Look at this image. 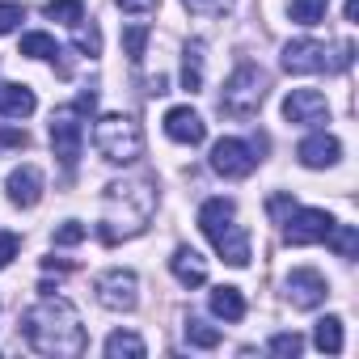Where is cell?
<instances>
[{
	"label": "cell",
	"instance_id": "8992f818",
	"mask_svg": "<svg viewBox=\"0 0 359 359\" xmlns=\"http://www.w3.org/2000/svg\"><path fill=\"white\" fill-rule=\"evenodd\" d=\"M93 148H97L110 165H131V161H140V152H144V131H140V123L127 118V114H106V118H97V127H93Z\"/></svg>",
	"mask_w": 359,
	"mask_h": 359
},
{
	"label": "cell",
	"instance_id": "8fae6325",
	"mask_svg": "<svg viewBox=\"0 0 359 359\" xmlns=\"http://www.w3.org/2000/svg\"><path fill=\"white\" fill-rule=\"evenodd\" d=\"M283 287H287V304L292 309H317V304H325V296H330V283H325V275L321 271H313V266H296L287 279H283Z\"/></svg>",
	"mask_w": 359,
	"mask_h": 359
},
{
	"label": "cell",
	"instance_id": "cb8c5ba5",
	"mask_svg": "<svg viewBox=\"0 0 359 359\" xmlns=\"http://www.w3.org/2000/svg\"><path fill=\"white\" fill-rule=\"evenodd\" d=\"M187 342L199 346V351H216L220 346V330L208 325V321H199V317H187Z\"/></svg>",
	"mask_w": 359,
	"mask_h": 359
},
{
	"label": "cell",
	"instance_id": "484cf974",
	"mask_svg": "<svg viewBox=\"0 0 359 359\" xmlns=\"http://www.w3.org/2000/svg\"><path fill=\"white\" fill-rule=\"evenodd\" d=\"M325 9H330V0H292V22L317 26V22H325Z\"/></svg>",
	"mask_w": 359,
	"mask_h": 359
},
{
	"label": "cell",
	"instance_id": "3957f363",
	"mask_svg": "<svg viewBox=\"0 0 359 359\" xmlns=\"http://www.w3.org/2000/svg\"><path fill=\"white\" fill-rule=\"evenodd\" d=\"M199 229L208 233L212 250L229 262V266H250V237L237 224V208L233 199H208L199 208Z\"/></svg>",
	"mask_w": 359,
	"mask_h": 359
},
{
	"label": "cell",
	"instance_id": "7402d4cb",
	"mask_svg": "<svg viewBox=\"0 0 359 359\" xmlns=\"http://www.w3.org/2000/svg\"><path fill=\"white\" fill-rule=\"evenodd\" d=\"M43 13L51 22H64V26H81L85 22V0H47Z\"/></svg>",
	"mask_w": 359,
	"mask_h": 359
},
{
	"label": "cell",
	"instance_id": "6da1fadb",
	"mask_svg": "<svg viewBox=\"0 0 359 359\" xmlns=\"http://www.w3.org/2000/svg\"><path fill=\"white\" fill-rule=\"evenodd\" d=\"M22 338H26L30 351L55 355V359H76L89 346L85 325H81V313L72 309V300L51 296V292L22 313Z\"/></svg>",
	"mask_w": 359,
	"mask_h": 359
},
{
	"label": "cell",
	"instance_id": "74e56055",
	"mask_svg": "<svg viewBox=\"0 0 359 359\" xmlns=\"http://www.w3.org/2000/svg\"><path fill=\"white\" fill-rule=\"evenodd\" d=\"M359 18V0H346V22H355Z\"/></svg>",
	"mask_w": 359,
	"mask_h": 359
},
{
	"label": "cell",
	"instance_id": "4fadbf2b",
	"mask_svg": "<svg viewBox=\"0 0 359 359\" xmlns=\"http://www.w3.org/2000/svg\"><path fill=\"white\" fill-rule=\"evenodd\" d=\"M165 135H169L173 144L195 148V144L208 140V123H203L191 106H173V110H165Z\"/></svg>",
	"mask_w": 359,
	"mask_h": 359
},
{
	"label": "cell",
	"instance_id": "ffe728a7",
	"mask_svg": "<svg viewBox=\"0 0 359 359\" xmlns=\"http://www.w3.org/2000/svg\"><path fill=\"white\" fill-rule=\"evenodd\" d=\"M313 342L325 355H342V317H321L313 330Z\"/></svg>",
	"mask_w": 359,
	"mask_h": 359
},
{
	"label": "cell",
	"instance_id": "9c48e42d",
	"mask_svg": "<svg viewBox=\"0 0 359 359\" xmlns=\"http://www.w3.org/2000/svg\"><path fill=\"white\" fill-rule=\"evenodd\" d=\"M334 229V216L321 208H292L283 220V241L287 245H321L325 233Z\"/></svg>",
	"mask_w": 359,
	"mask_h": 359
},
{
	"label": "cell",
	"instance_id": "ac0fdd59",
	"mask_svg": "<svg viewBox=\"0 0 359 359\" xmlns=\"http://www.w3.org/2000/svg\"><path fill=\"white\" fill-rule=\"evenodd\" d=\"M208 304H212V313H216L220 321H241V317H245V296H241L237 287H216Z\"/></svg>",
	"mask_w": 359,
	"mask_h": 359
},
{
	"label": "cell",
	"instance_id": "d590c367",
	"mask_svg": "<svg viewBox=\"0 0 359 359\" xmlns=\"http://www.w3.org/2000/svg\"><path fill=\"white\" fill-rule=\"evenodd\" d=\"M156 5H161V0H118V9H123V13H135V18H140V13H152Z\"/></svg>",
	"mask_w": 359,
	"mask_h": 359
},
{
	"label": "cell",
	"instance_id": "836d02e7",
	"mask_svg": "<svg viewBox=\"0 0 359 359\" xmlns=\"http://www.w3.org/2000/svg\"><path fill=\"white\" fill-rule=\"evenodd\" d=\"M26 144H30V135L22 127H0V148H26Z\"/></svg>",
	"mask_w": 359,
	"mask_h": 359
},
{
	"label": "cell",
	"instance_id": "e575fe53",
	"mask_svg": "<svg viewBox=\"0 0 359 359\" xmlns=\"http://www.w3.org/2000/svg\"><path fill=\"white\" fill-rule=\"evenodd\" d=\"M292 208H296V203H292V195H271V203H266V212H271L275 220H283Z\"/></svg>",
	"mask_w": 359,
	"mask_h": 359
},
{
	"label": "cell",
	"instance_id": "8d00e7d4",
	"mask_svg": "<svg viewBox=\"0 0 359 359\" xmlns=\"http://www.w3.org/2000/svg\"><path fill=\"white\" fill-rule=\"evenodd\" d=\"M43 271H47V275H51V271H55V275H68L72 266H68V262H55V258H47V262H43Z\"/></svg>",
	"mask_w": 359,
	"mask_h": 359
},
{
	"label": "cell",
	"instance_id": "d6986e66",
	"mask_svg": "<svg viewBox=\"0 0 359 359\" xmlns=\"http://www.w3.org/2000/svg\"><path fill=\"white\" fill-rule=\"evenodd\" d=\"M182 89H191V93L203 89V43H187V51H182Z\"/></svg>",
	"mask_w": 359,
	"mask_h": 359
},
{
	"label": "cell",
	"instance_id": "52a82bcc",
	"mask_svg": "<svg viewBox=\"0 0 359 359\" xmlns=\"http://www.w3.org/2000/svg\"><path fill=\"white\" fill-rule=\"evenodd\" d=\"M262 152H266V135H258V140H220L216 148H212V169L220 173V177H250L254 173V165L262 161Z\"/></svg>",
	"mask_w": 359,
	"mask_h": 359
},
{
	"label": "cell",
	"instance_id": "ba28073f",
	"mask_svg": "<svg viewBox=\"0 0 359 359\" xmlns=\"http://www.w3.org/2000/svg\"><path fill=\"white\" fill-rule=\"evenodd\" d=\"M93 292H97V304L110 313H131L140 304V279H135V271H123V266L102 271L93 279Z\"/></svg>",
	"mask_w": 359,
	"mask_h": 359
},
{
	"label": "cell",
	"instance_id": "f1b7e54d",
	"mask_svg": "<svg viewBox=\"0 0 359 359\" xmlns=\"http://www.w3.org/2000/svg\"><path fill=\"white\" fill-rule=\"evenodd\" d=\"M182 5H187L195 18H224L237 0H182Z\"/></svg>",
	"mask_w": 359,
	"mask_h": 359
},
{
	"label": "cell",
	"instance_id": "5bb4252c",
	"mask_svg": "<svg viewBox=\"0 0 359 359\" xmlns=\"http://www.w3.org/2000/svg\"><path fill=\"white\" fill-rule=\"evenodd\" d=\"M5 191H9V203H13V208H34V203L43 199V169H39V165H18V169L9 173Z\"/></svg>",
	"mask_w": 359,
	"mask_h": 359
},
{
	"label": "cell",
	"instance_id": "e0dca14e",
	"mask_svg": "<svg viewBox=\"0 0 359 359\" xmlns=\"http://www.w3.org/2000/svg\"><path fill=\"white\" fill-rule=\"evenodd\" d=\"M34 89L30 85H0V114H5V118H30L34 114Z\"/></svg>",
	"mask_w": 359,
	"mask_h": 359
},
{
	"label": "cell",
	"instance_id": "d4e9b609",
	"mask_svg": "<svg viewBox=\"0 0 359 359\" xmlns=\"http://www.w3.org/2000/svg\"><path fill=\"white\" fill-rule=\"evenodd\" d=\"M22 55H30V60H55V55H60V47H55V39H51V34L34 30V34H22Z\"/></svg>",
	"mask_w": 359,
	"mask_h": 359
},
{
	"label": "cell",
	"instance_id": "30bf717a",
	"mask_svg": "<svg viewBox=\"0 0 359 359\" xmlns=\"http://www.w3.org/2000/svg\"><path fill=\"white\" fill-rule=\"evenodd\" d=\"M81 144H85V123H81V110L76 106H64L51 114V148L55 156L72 169L76 156H81Z\"/></svg>",
	"mask_w": 359,
	"mask_h": 359
},
{
	"label": "cell",
	"instance_id": "f546056e",
	"mask_svg": "<svg viewBox=\"0 0 359 359\" xmlns=\"http://www.w3.org/2000/svg\"><path fill=\"white\" fill-rule=\"evenodd\" d=\"M22 22H26V5H18V0H0V34H13Z\"/></svg>",
	"mask_w": 359,
	"mask_h": 359
},
{
	"label": "cell",
	"instance_id": "4316f807",
	"mask_svg": "<svg viewBox=\"0 0 359 359\" xmlns=\"http://www.w3.org/2000/svg\"><path fill=\"white\" fill-rule=\"evenodd\" d=\"M148 39H152V30H148V26H127V30H123V51H127V60H131V64H140V60H144Z\"/></svg>",
	"mask_w": 359,
	"mask_h": 359
},
{
	"label": "cell",
	"instance_id": "d6a6232c",
	"mask_svg": "<svg viewBox=\"0 0 359 359\" xmlns=\"http://www.w3.org/2000/svg\"><path fill=\"white\" fill-rule=\"evenodd\" d=\"M18 250H22V241H18V233H9V229H0V271H5L13 258H18Z\"/></svg>",
	"mask_w": 359,
	"mask_h": 359
},
{
	"label": "cell",
	"instance_id": "44dd1931",
	"mask_svg": "<svg viewBox=\"0 0 359 359\" xmlns=\"http://www.w3.org/2000/svg\"><path fill=\"white\" fill-rule=\"evenodd\" d=\"M144 351H148V346H144V338H140V334L114 330V334L106 338V355H110V359H123V355H127V359H140Z\"/></svg>",
	"mask_w": 359,
	"mask_h": 359
},
{
	"label": "cell",
	"instance_id": "2e32d148",
	"mask_svg": "<svg viewBox=\"0 0 359 359\" xmlns=\"http://www.w3.org/2000/svg\"><path fill=\"white\" fill-rule=\"evenodd\" d=\"M169 271H173V279L182 283V287H203L208 283V258L199 250H191V245H177L173 250Z\"/></svg>",
	"mask_w": 359,
	"mask_h": 359
},
{
	"label": "cell",
	"instance_id": "7a4b0ae2",
	"mask_svg": "<svg viewBox=\"0 0 359 359\" xmlns=\"http://www.w3.org/2000/svg\"><path fill=\"white\" fill-rule=\"evenodd\" d=\"M156 212V182L152 177H123L110 182L102 195V220H97V241L118 245L127 237H140Z\"/></svg>",
	"mask_w": 359,
	"mask_h": 359
},
{
	"label": "cell",
	"instance_id": "83f0119b",
	"mask_svg": "<svg viewBox=\"0 0 359 359\" xmlns=\"http://www.w3.org/2000/svg\"><path fill=\"white\" fill-rule=\"evenodd\" d=\"M72 30H76V51H81V55H89V60L102 55V34H97L93 22H89V26L81 22V26H72Z\"/></svg>",
	"mask_w": 359,
	"mask_h": 359
},
{
	"label": "cell",
	"instance_id": "1f68e13d",
	"mask_svg": "<svg viewBox=\"0 0 359 359\" xmlns=\"http://www.w3.org/2000/svg\"><path fill=\"white\" fill-rule=\"evenodd\" d=\"M81 241H85V224L64 220V224L55 229V245H81Z\"/></svg>",
	"mask_w": 359,
	"mask_h": 359
},
{
	"label": "cell",
	"instance_id": "9a60e30c",
	"mask_svg": "<svg viewBox=\"0 0 359 359\" xmlns=\"http://www.w3.org/2000/svg\"><path fill=\"white\" fill-rule=\"evenodd\" d=\"M296 156H300V165H304V169H330V165H338L342 144H338L334 135H325V131H313V135H304V140H300Z\"/></svg>",
	"mask_w": 359,
	"mask_h": 359
},
{
	"label": "cell",
	"instance_id": "4dcf8cb0",
	"mask_svg": "<svg viewBox=\"0 0 359 359\" xmlns=\"http://www.w3.org/2000/svg\"><path fill=\"white\" fill-rule=\"evenodd\" d=\"M266 351H271V355H300V351H304V338H300V334H275V338L266 342Z\"/></svg>",
	"mask_w": 359,
	"mask_h": 359
},
{
	"label": "cell",
	"instance_id": "5b68a950",
	"mask_svg": "<svg viewBox=\"0 0 359 359\" xmlns=\"http://www.w3.org/2000/svg\"><path fill=\"white\" fill-rule=\"evenodd\" d=\"M262 102H266V72L258 68V64H237L233 68V76L224 81V93H220V114H229V118H237V123H245V118H254L258 110H262Z\"/></svg>",
	"mask_w": 359,
	"mask_h": 359
},
{
	"label": "cell",
	"instance_id": "603a6c76",
	"mask_svg": "<svg viewBox=\"0 0 359 359\" xmlns=\"http://www.w3.org/2000/svg\"><path fill=\"white\" fill-rule=\"evenodd\" d=\"M325 241H330V250H334L338 258H355V250H359V233H355V224H338V220H334V229L325 233Z\"/></svg>",
	"mask_w": 359,
	"mask_h": 359
},
{
	"label": "cell",
	"instance_id": "277c9868",
	"mask_svg": "<svg viewBox=\"0 0 359 359\" xmlns=\"http://www.w3.org/2000/svg\"><path fill=\"white\" fill-rule=\"evenodd\" d=\"M355 60V43H338V47H325L317 39H296L283 47V72L292 76H309V72H342L351 68Z\"/></svg>",
	"mask_w": 359,
	"mask_h": 359
},
{
	"label": "cell",
	"instance_id": "7c38bea8",
	"mask_svg": "<svg viewBox=\"0 0 359 359\" xmlns=\"http://www.w3.org/2000/svg\"><path fill=\"white\" fill-rule=\"evenodd\" d=\"M283 118L296 123V127L330 123V102H325V93H317V89H292V93L283 97Z\"/></svg>",
	"mask_w": 359,
	"mask_h": 359
}]
</instances>
